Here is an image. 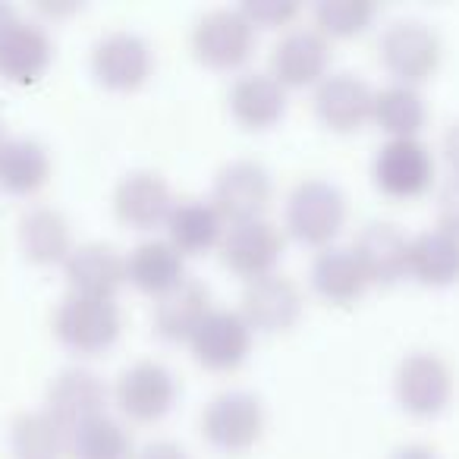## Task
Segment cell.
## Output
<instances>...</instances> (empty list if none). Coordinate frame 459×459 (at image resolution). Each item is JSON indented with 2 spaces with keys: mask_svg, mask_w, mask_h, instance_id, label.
Returning <instances> with one entry per match:
<instances>
[{
  "mask_svg": "<svg viewBox=\"0 0 459 459\" xmlns=\"http://www.w3.org/2000/svg\"><path fill=\"white\" fill-rule=\"evenodd\" d=\"M192 51L211 70H237L255 51V29L243 10L217 7L192 29Z\"/></svg>",
  "mask_w": 459,
  "mask_h": 459,
  "instance_id": "5",
  "label": "cell"
},
{
  "mask_svg": "<svg viewBox=\"0 0 459 459\" xmlns=\"http://www.w3.org/2000/svg\"><path fill=\"white\" fill-rule=\"evenodd\" d=\"M117 406L135 421H158L170 412L177 400V381L160 362H135L120 371L117 377Z\"/></svg>",
  "mask_w": 459,
  "mask_h": 459,
  "instance_id": "10",
  "label": "cell"
},
{
  "mask_svg": "<svg viewBox=\"0 0 459 459\" xmlns=\"http://www.w3.org/2000/svg\"><path fill=\"white\" fill-rule=\"evenodd\" d=\"M126 281L148 296H167L177 290L183 277V255L167 239H145L126 258Z\"/></svg>",
  "mask_w": 459,
  "mask_h": 459,
  "instance_id": "23",
  "label": "cell"
},
{
  "mask_svg": "<svg viewBox=\"0 0 459 459\" xmlns=\"http://www.w3.org/2000/svg\"><path fill=\"white\" fill-rule=\"evenodd\" d=\"M312 287L318 290L321 299L333 302V306H350L365 293L368 277H365L356 252L346 246H327L312 264Z\"/></svg>",
  "mask_w": 459,
  "mask_h": 459,
  "instance_id": "26",
  "label": "cell"
},
{
  "mask_svg": "<svg viewBox=\"0 0 459 459\" xmlns=\"http://www.w3.org/2000/svg\"><path fill=\"white\" fill-rule=\"evenodd\" d=\"M133 459H189V453L179 444H173V440H152Z\"/></svg>",
  "mask_w": 459,
  "mask_h": 459,
  "instance_id": "35",
  "label": "cell"
},
{
  "mask_svg": "<svg viewBox=\"0 0 459 459\" xmlns=\"http://www.w3.org/2000/svg\"><path fill=\"white\" fill-rule=\"evenodd\" d=\"M192 356L208 371H233L252 350V327L233 308H211L189 340Z\"/></svg>",
  "mask_w": 459,
  "mask_h": 459,
  "instance_id": "9",
  "label": "cell"
},
{
  "mask_svg": "<svg viewBox=\"0 0 459 459\" xmlns=\"http://www.w3.org/2000/svg\"><path fill=\"white\" fill-rule=\"evenodd\" d=\"M51 177V158L35 139H10L0 158V186L13 195H35Z\"/></svg>",
  "mask_w": 459,
  "mask_h": 459,
  "instance_id": "28",
  "label": "cell"
},
{
  "mask_svg": "<svg viewBox=\"0 0 459 459\" xmlns=\"http://www.w3.org/2000/svg\"><path fill=\"white\" fill-rule=\"evenodd\" d=\"M440 35L421 20H396L384 29L377 41V57L384 70L400 85H419L437 73L440 66Z\"/></svg>",
  "mask_w": 459,
  "mask_h": 459,
  "instance_id": "1",
  "label": "cell"
},
{
  "mask_svg": "<svg viewBox=\"0 0 459 459\" xmlns=\"http://www.w3.org/2000/svg\"><path fill=\"white\" fill-rule=\"evenodd\" d=\"M371 120L390 139H419V129L425 126V101L412 85H387V89L375 91Z\"/></svg>",
  "mask_w": 459,
  "mask_h": 459,
  "instance_id": "29",
  "label": "cell"
},
{
  "mask_svg": "<svg viewBox=\"0 0 459 459\" xmlns=\"http://www.w3.org/2000/svg\"><path fill=\"white\" fill-rule=\"evenodd\" d=\"M91 73L114 91H133L152 76V48L133 32H110L91 51Z\"/></svg>",
  "mask_w": 459,
  "mask_h": 459,
  "instance_id": "14",
  "label": "cell"
},
{
  "mask_svg": "<svg viewBox=\"0 0 459 459\" xmlns=\"http://www.w3.org/2000/svg\"><path fill=\"white\" fill-rule=\"evenodd\" d=\"M239 10L252 22V29H281L296 20L299 4H293V0H258V4H243Z\"/></svg>",
  "mask_w": 459,
  "mask_h": 459,
  "instance_id": "33",
  "label": "cell"
},
{
  "mask_svg": "<svg viewBox=\"0 0 459 459\" xmlns=\"http://www.w3.org/2000/svg\"><path fill=\"white\" fill-rule=\"evenodd\" d=\"M331 66V45L315 29H290L271 48V76L283 89H306L318 85Z\"/></svg>",
  "mask_w": 459,
  "mask_h": 459,
  "instance_id": "12",
  "label": "cell"
},
{
  "mask_svg": "<svg viewBox=\"0 0 459 459\" xmlns=\"http://www.w3.org/2000/svg\"><path fill=\"white\" fill-rule=\"evenodd\" d=\"M104 403H108V387H104L95 371L85 368L60 371L51 387H48V412L70 434L85 421L104 415Z\"/></svg>",
  "mask_w": 459,
  "mask_h": 459,
  "instance_id": "18",
  "label": "cell"
},
{
  "mask_svg": "<svg viewBox=\"0 0 459 459\" xmlns=\"http://www.w3.org/2000/svg\"><path fill=\"white\" fill-rule=\"evenodd\" d=\"M346 223V198L327 179H302L287 198V230L306 246H331Z\"/></svg>",
  "mask_w": 459,
  "mask_h": 459,
  "instance_id": "2",
  "label": "cell"
},
{
  "mask_svg": "<svg viewBox=\"0 0 459 459\" xmlns=\"http://www.w3.org/2000/svg\"><path fill=\"white\" fill-rule=\"evenodd\" d=\"M13 20H16L13 7H7V4H0V32H4V29H7Z\"/></svg>",
  "mask_w": 459,
  "mask_h": 459,
  "instance_id": "38",
  "label": "cell"
},
{
  "mask_svg": "<svg viewBox=\"0 0 459 459\" xmlns=\"http://www.w3.org/2000/svg\"><path fill=\"white\" fill-rule=\"evenodd\" d=\"M390 459H440V456L425 444H406V446H400Z\"/></svg>",
  "mask_w": 459,
  "mask_h": 459,
  "instance_id": "37",
  "label": "cell"
},
{
  "mask_svg": "<svg viewBox=\"0 0 459 459\" xmlns=\"http://www.w3.org/2000/svg\"><path fill=\"white\" fill-rule=\"evenodd\" d=\"M444 158L450 164V173L459 177V120H453L444 133Z\"/></svg>",
  "mask_w": 459,
  "mask_h": 459,
  "instance_id": "36",
  "label": "cell"
},
{
  "mask_svg": "<svg viewBox=\"0 0 459 459\" xmlns=\"http://www.w3.org/2000/svg\"><path fill=\"white\" fill-rule=\"evenodd\" d=\"M271 202V177L255 160H233L214 179L211 204L221 211L223 221H255Z\"/></svg>",
  "mask_w": 459,
  "mask_h": 459,
  "instance_id": "11",
  "label": "cell"
},
{
  "mask_svg": "<svg viewBox=\"0 0 459 459\" xmlns=\"http://www.w3.org/2000/svg\"><path fill=\"white\" fill-rule=\"evenodd\" d=\"M16 459H60L70 450V431L48 409L22 412L10 431Z\"/></svg>",
  "mask_w": 459,
  "mask_h": 459,
  "instance_id": "30",
  "label": "cell"
},
{
  "mask_svg": "<svg viewBox=\"0 0 459 459\" xmlns=\"http://www.w3.org/2000/svg\"><path fill=\"white\" fill-rule=\"evenodd\" d=\"M409 274L425 287H450L459 281V237L431 227L409 239Z\"/></svg>",
  "mask_w": 459,
  "mask_h": 459,
  "instance_id": "24",
  "label": "cell"
},
{
  "mask_svg": "<svg viewBox=\"0 0 459 459\" xmlns=\"http://www.w3.org/2000/svg\"><path fill=\"white\" fill-rule=\"evenodd\" d=\"M54 333L70 350L95 356L108 350L120 333V308L114 299L70 293L54 312Z\"/></svg>",
  "mask_w": 459,
  "mask_h": 459,
  "instance_id": "3",
  "label": "cell"
},
{
  "mask_svg": "<svg viewBox=\"0 0 459 459\" xmlns=\"http://www.w3.org/2000/svg\"><path fill=\"white\" fill-rule=\"evenodd\" d=\"M350 249L356 252L368 283H396L409 274V239L390 221L365 223Z\"/></svg>",
  "mask_w": 459,
  "mask_h": 459,
  "instance_id": "17",
  "label": "cell"
},
{
  "mask_svg": "<svg viewBox=\"0 0 459 459\" xmlns=\"http://www.w3.org/2000/svg\"><path fill=\"white\" fill-rule=\"evenodd\" d=\"M20 246L29 262L35 264L66 262L73 252L70 223H66V217L57 208H48V204L29 208L20 217Z\"/></svg>",
  "mask_w": 459,
  "mask_h": 459,
  "instance_id": "25",
  "label": "cell"
},
{
  "mask_svg": "<svg viewBox=\"0 0 459 459\" xmlns=\"http://www.w3.org/2000/svg\"><path fill=\"white\" fill-rule=\"evenodd\" d=\"M287 110V89L271 73H246L230 89V114L246 129H268Z\"/></svg>",
  "mask_w": 459,
  "mask_h": 459,
  "instance_id": "22",
  "label": "cell"
},
{
  "mask_svg": "<svg viewBox=\"0 0 459 459\" xmlns=\"http://www.w3.org/2000/svg\"><path fill=\"white\" fill-rule=\"evenodd\" d=\"M375 20L371 0H321L315 7V32L331 39H356Z\"/></svg>",
  "mask_w": 459,
  "mask_h": 459,
  "instance_id": "32",
  "label": "cell"
},
{
  "mask_svg": "<svg viewBox=\"0 0 459 459\" xmlns=\"http://www.w3.org/2000/svg\"><path fill=\"white\" fill-rule=\"evenodd\" d=\"M70 453L76 459H133V437L129 431L110 415L79 425L70 434Z\"/></svg>",
  "mask_w": 459,
  "mask_h": 459,
  "instance_id": "31",
  "label": "cell"
},
{
  "mask_svg": "<svg viewBox=\"0 0 459 459\" xmlns=\"http://www.w3.org/2000/svg\"><path fill=\"white\" fill-rule=\"evenodd\" d=\"M252 331L281 333L299 321L302 315V293L290 277L264 274L258 281H249L243 290V308H239Z\"/></svg>",
  "mask_w": 459,
  "mask_h": 459,
  "instance_id": "13",
  "label": "cell"
},
{
  "mask_svg": "<svg viewBox=\"0 0 459 459\" xmlns=\"http://www.w3.org/2000/svg\"><path fill=\"white\" fill-rule=\"evenodd\" d=\"M264 431V409L246 390H223L202 409V434L223 453H246Z\"/></svg>",
  "mask_w": 459,
  "mask_h": 459,
  "instance_id": "4",
  "label": "cell"
},
{
  "mask_svg": "<svg viewBox=\"0 0 459 459\" xmlns=\"http://www.w3.org/2000/svg\"><path fill=\"white\" fill-rule=\"evenodd\" d=\"M173 208L170 186L160 173L135 170L117 183L114 189V211L126 227L133 230H154L158 223H167V214Z\"/></svg>",
  "mask_w": 459,
  "mask_h": 459,
  "instance_id": "20",
  "label": "cell"
},
{
  "mask_svg": "<svg viewBox=\"0 0 459 459\" xmlns=\"http://www.w3.org/2000/svg\"><path fill=\"white\" fill-rule=\"evenodd\" d=\"M371 177L387 198H419L431 189L434 158L421 139H387L377 148Z\"/></svg>",
  "mask_w": 459,
  "mask_h": 459,
  "instance_id": "6",
  "label": "cell"
},
{
  "mask_svg": "<svg viewBox=\"0 0 459 459\" xmlns=\"http://www.w3.org/2000/svg\"><path fill=\"white\" fill-rule=\"evenodd\" d=\"M167 243L179 255H202V252L221 246L223 239V217L211 202L202 198H183L173 202L167 214Z\"/></svg>",
  "mask_w": 459,
  "mask_h": 459,
  "instance_id": "21",
  "label": "cell"
},
{
  "mask_svg": "<svg viewBox=\"0 0 459 459\" xmlns=\"http://www.w3.org/2000/svg\"><path fill=\"white\" fill-rule=\"evenodd\" d=\"M211 312V293L204 283L183 281L177 290L160 296L154 306V331L164 340H192Z\"/></svg>",
  "mask_w": 459,
  "mask_h": 459,
  "instance_id": "27",
  "label": "cell"
},
{
  "mask_svg": "<svg viewBox=\"0 0 459 459\" xmlns=\"http://www.w3.org/2000/svg\"><path fill=\"white\" fill-rule=\"evenodd\" d=\"M375 91L356 73H331L315 91V114L333 133H356L365 120H371Z\"/></svg>",
  "mask_w": 459,
  "mask_h": 459,
  "instance_id": "15",
  "label": "cell"
},
{
  "mask_svg": "<svg viewBox=\"0 0 459 459\" xmlns=\"http://www.w3.org/2000/svg\"><path fill=\"white\" fill-rule=\"evenodd\" d=\"M70 293L114 299L117 290L126 283V258L104 243H82L64 262Z\"/></svg>",
  "mask_w": 459,
  "mask_h": 459,
  "instance_id": "19",
  "label": "cell"
},
{
  "mask_svg": "<svg viewBox=\"0 0 459 459\" xmlns=\"http://www.w3.org/2000/svg\"><path fill=\"white\" fill-rule=\"evenodd\" d=\"M54 45L51 35L32 20L16 16L4 32H0V76L7 82L29 85L51 66Z\"/></svg>",
  "mask_w": 459,
  "mask_h": 459,
  "instance_id": "16",
  "label": "cell"
},
{
  "mask_svg": "<svg viewBox=\"0 0 459 459\" xmlns=\"http://www.w3.org/2000/svg\"><path fill=\"white\" fill-rule=\"evenodd\" d=\"M394 390L412 415H437L453 396V371L437 352H409L394 375Z\"/></svg>",
  "mask_w": 459,
  "mask_h": 459,
  "instance_id": "8",
  "label": "cell"
},
{
  "mask_svg": "<svg viewBox=\"0 0 459 459\" xmlns=\"http://www.w3.org/2000/svg\"><path fill=\"white\" fill-rule=\"evenodd\" d=\"M437 227L459 237V177L456 173H450L437 189Z\"/></svg>",
  "mask_w": 459,
  "mask_h": 459,
  "instance_id": "34",
  "label": "cell"
},
{
  "mask_svg": "<svg viewBox=\"0 0 459 459\" xmlns=\"http://www.w3.org/2000/svg\"><path fill=\"white\" fill-rule=\"evenodd\" d=\"M7 135H4V123H0V158H4V148H7Z\"/></svg>",
  "mask_w": 459,
  "mask_h": 459,
  "instance_id": "39",
  "label": "cell"
},
{
  "mask_svg": "<svg viewBox=\"0 0 459 459\" xmlns=\"http://www.w3.org/2000/svg\"><path fill=\"white\" fill-rule=\"evenodd\" d=\"M283 255V233L264 217L255 221L230 223L221 239V258L233 274L246 281H258L264 274H274L277 262Z\"/></svg>",
  "mask_w": 459,
  "mask_h": 459,
  "instance_id": "7",
  "label": "cell"
}]
</instances>
